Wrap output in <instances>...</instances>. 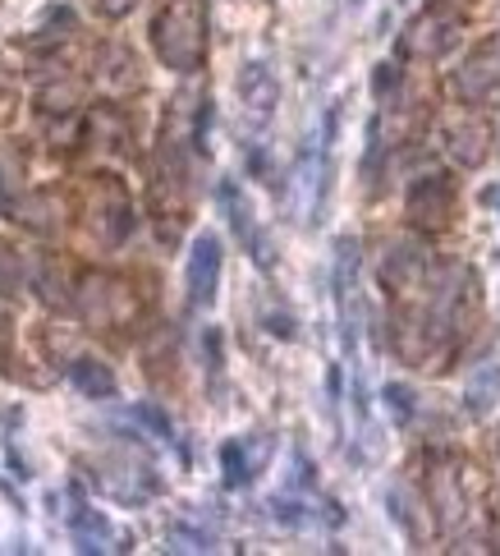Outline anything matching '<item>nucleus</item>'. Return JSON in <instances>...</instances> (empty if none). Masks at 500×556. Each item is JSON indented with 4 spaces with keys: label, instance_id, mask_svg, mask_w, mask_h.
Listing matches in <instances>:
<instances>
[{
    "label": "nucleus",
    "instance_id": "nucleus-6",
    "mask_svg": "<svg viewBox=\"0 0 500 556\" xmlns=\"http://www.w3.org/2000/svg\"><path fill=\"white\" fill-rule=\"evenodd\" d=\"M69 533L78 552H125V533H115V525L102 510H92L88 502H74L69 510Z\"/></svg>",
    "mask_w": 500,
    "mask_h": 556
},
{
    "label": "nucleus",
    "instance_id": "nucleus-12",
    "mask_svg": "<svg viewBox=\"0 0 500 556\" xmlns=\"http://www.w3.org/2000/svg\"><path fill=\"white\" fill-rule=\"evenodd\" d=\"M69 382L84 391L88 401H106V395H115V372L102 359H88V354L69 364Z\"/></svg>",
    "mask_w": 500,
    "mask_h": 556
},
{
    "label": "nucleus",
    "instance_id": "nucleus-10",
    "mask_svg": "<svg viewBox=\"0 0 500 556\" xmlns=\"http://www.w3.org/2000/svg\"><path fill=\"white\" fill-rule=\"evenodd\" d=\"M500 401V359L473 368V377L464 382V409L473 414V419H483V414H491Z\"/></svg>",
    "mask_w": 500,
    "mask_h": 556
},
{
    "label": "nucleus",
    "instance_id": "nucleus-3",
    "mask_svg": "<svg viewBox=\"0 0 500 556\" xmlns=\"http://www.w3.org/2000/svg\"><path fill=\"white\" fill-rule=\"evenodd\" d=\"M216 290H221V240H216L211 230H203L193 240V249H189V263H184L189 308H211Z\"/></svg>",
    "mask_w": 500,
    "mask_h": 556
},
{
    "label": "nucleus",
    "instance_id": "nucleus-19",
    "mask_svg": "<svg viewBox=\"0 0 500 556\" xmlns=\"http://www.w3.org/2000/svg\"><path fill=\"white\" fill-rule=\"evenodd\" d=\"M483 203H487V207H496V216H500V185L483 189Z\"/></svg>",
    "mask_w": 500,
    "mask_h": 556
},
{
    "label": "nucleus",
    "instance_id": "nucleus-2",
    "mask_svg": "<svg viewBox=\"0 0 500 556\" xmlns=\"http://www.w3.org/2000/svg\"><path fill=\"white\" fill-rule=\"evenodd\" d=\"M331 294L339 313V341L349 350V364L358 359V240L339 235L335 240V263H331Z\"/></svg>",
    "mask_w": 500,
    "mask_h": 556
},
{
    "label": "nucleus",
    "instance_id": "nucleus-15",
    "mask_svg": "<svg viewBox=\"0 0 500 556\" xmlns=\"http://www.w3.org/2000/svg\"><path fill=\"white\" fill-rule=\"evenodd\" d=\"M133 419L138 424H148L156 437H162V442H175V428H170V419L156 405H133Z\"/></svg>",
    "mask_w": 500,
    "mask_h": 556
},
{
    "label": "nucleus",
    "instance_id": "nucleus-4",
    "mask_svg": "<svg viewBox=\"0 0 500 556\" xmlns=\"http://www.w3.org/2000/svg\"><path fill=\"white\" fill-rule=\"evenodd\" d=\"M216 198H221V207H226V216H230L234 240L248 249V257H253L257 267H271V244H267L262 226H257L253 203H248V193L239 189V180H221V189H216Z\"/></svg>",
    "mask_w": 500,
    "mask_h": 556
},
{
    "label": "nucleus",
    "instance_id": "nucleus-13",
    "mask_svg": "<svg viewBox=\"0 0 500 556\" xmlns=\"http://www.w3.org/2000/svg\"><path fill=\"white\" fill-rule=\"evenodd\" d=\"M166 543H170V552H216V533L193 520H175Z\"/></svg>",
    "mask_w": 500,
    "mask_h": 556
},
{
    "label": "nucleus",
    "instance_id": "nucleus-5",
    "mask_svg": "<svg viewBox=\"0 0 500 556\" xmlns=\"http://www.w3.org/2000/svg\"><path fill=\"white\" fill-rule=\"evenodd\" d=\"M234 88H239V102H244L248 121H257V125L271 121V111H275V102H280V84H275L271 65H262V61H248L244 70H239Z\"/></svg>",
    "mask_w": 500,
    "mask_h": 556
},
{
    "label": "nucleus",
    "instance_id": "nucleus-9",
    "mask_svg": "<svg viewBox=\"0 0 500 556\" xmlns=\"http://www.w3.org/2000/svg\"><path fill=\"white\" fill-rule=\"evenodd\" d=\"M409 216H413V222H423V216H427V226H446V216H450V185L441 180V175H427L423 185H413Z\"/></svg>",
    "mask_w": 500,
    "mask_h": 556
},
{
    "label": "nucleus",
    "instance_id": "nucleus-16",
    "mask_svg": "<svg viewBox=\"0 0 500 556\" xmlns=\"http://www.w3.org/2000/svg\"><path fill=\"white\" fill-rule=\"evenodd\" d=\"M386 502H390V515H395V525L409 533V539H418V529H413V520H409V496H405V488H386Z\"/></svg>",
    "mask_w": 500,
    "mask_h": 556
},
{
    "label": "nucleus",
    "instance_id": "nucleus-8",
    "mask_svg": "<svg viewBox=\"0 0 500 556\" xmlns=\"http://www.w3.org/2000/svg\"><path fill=\"white\" fill-rule=\"evenodd\" d=\"M496 78H500V61H496V51L483 47V51H473L464 70L454 74V92L464 97V102H483V97L496 88Z\"/></svg>",
    "mask_w": 500,
    "mask_h": 556
},
{
    "label": "nucleus",
    "instance_id": "nucleus-18",
    "mask_svg": "<svg viewBox=\"0 0 500 556\" xmlns=\"http://www.w3.org/2000/svg\"><path fill=\"white\" fill-rule=\"evenodd\" d=\"M395 88H399V65H386V61H382V65L372 70V92H376V97H390Z\"/></svg>",
    "mask_w": 500,
    "mask_h": 556
},
{
    "label": "nucleus",
    "instance_id": "nucleus-17",
    "mask_svg": "<svg viewBox=\"0 0 500 556\" xmlns=\"http://www.w3.org/2000/svg\"><path fill=\"white\" fill-rule=\"evenodd\" d=\"M18 276H24V267H18V257L0 244V294H14L18 290Z\"/></svg>",
    "mask_w": 500,
    "mask_h": 556
},
{
    "label": "nucleus",
    "instance_id": "nucleus-20",
    "mask_svg": "<svg viewBox=\"0 0 500 556\" xmlns=\"http://www.w3.org/2000/svg\"><path fill=\"white\" fill-rule=\"evenodd\" d=\"M129 5H133V0H102V10H106V14H125Z\"/></svg>",
    "mask_w": 500,
    "mask_h": 556
},
{
    "label": "nucleus",
    "instance_id": "nucleus-1",
    "mask_svg": "<svg viewBox=\"0 0 500 556\" xmlns=\"http://www.w3.org/2000/svg\"><path fill=\"white\" fill-rule=\"evenodd\" d=\"M152 47L162 55V65L175 74H193L203 65L207 51V18L197 0H170L152 24Z\"/></svg>",
    "mask_w": 500,
    "mask_h": 556
},
{
    "label": "nucleus",
    "instance_id": "nucleus-11",
    "mask_svg": "<svg viewBox=\"0 0 500 556\" xmlns=\"http://www.w3.org/2000/svg\"><path fill=\"white\" fill-rule=\"evenodd\" d=\"M450 42H454V18H450V14H423V18L413 24L409 51L441 55V51H450Z\"/></svg>",
    "mask_w": 500,
    "mask_h": 556
},
{
    "label": "nucleus",
    "instance_id": "nucleus-14",
    "mask_svg": "<svg viewBox=\"0 0 500 556\" xmlns=\"http://www.w3.org/2000/svg\"><path fill=\"white\" fill-rule=\"evenodd\" d=\"M382 401H386V409H390V419L405 428L409 419H413V387H405V382H390L386 391H382Z\"/></svg>",
    "mask_w": 500,
    "mask_h": 556
},
{
    "label": "nucleus",
    "instance_id": "nucleus-7",
    "mask_svg": "<svg viewBox=\"0 0 500 556\" xmlns=\"http://www.w3.org/2000/svg\"><path fill=\"white\" fill-rule=\"evenodd\" d=\"M267 437H239V442H226L221 446V479H226V488H248L253 483V473H257V465L267 460Z\"/></svg>",
    "mask_w": 500,
    "mask_h": 556
},
{
    "label": "nucleus",
    "instance_id": "nucleus-22",
    "mask_svg": "<svg viewBox=\"0 0 500 556\" xmlns=\"http://www.w3.org/2000/svg\"><path fill=\"white\" fill-rule=\"evenodd\" d=\"M349 5H363V0H349Z\"/></svg>",
    "mask_w": 500,
    "mask_h": 556
},
{
    "label": "nucleus",
    "instance_id": "nucleus-21",
    "mask_svg": "<svg viewBox=\"0 0 500 556\" xmlns=\"http://www.w3.org/2000/svg\"><path fill=\"white\" fill-rule=\"evenodd\" d=\"M10 203V180H5V166H0V207Z\"/></svg>",
    "mask_w": 500,
    "mask_h": 556
}]
</instances>
